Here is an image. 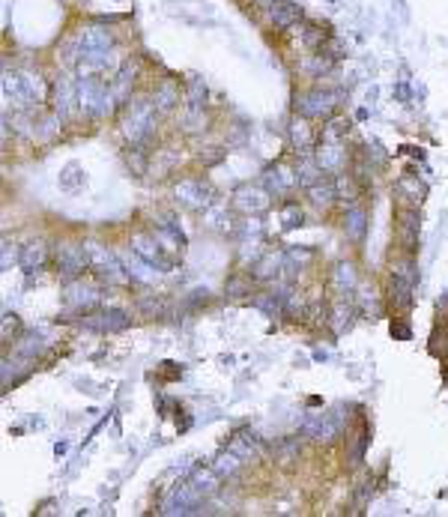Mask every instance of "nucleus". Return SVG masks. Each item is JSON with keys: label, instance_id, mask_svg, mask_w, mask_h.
I'll return each mask as SVG.
<instances>
[{"label": "nucleus", "instance_id": "nucleus-19", "mask_svg": "<svg viewBox=\"0 0 448 517\" xmlns=\"http://www.w3.org/2000/svg\"><path fill=\"white\" fill-rule=\"evenodd\" d=\"M126 269H129V275H132V278L144 281V284H150V281H155V275L162 273V269H155L150 261H144V257H141L138 251H132V254L126 257Z\"/></svg>", "mask_w": 448, "mask_h": 517}, {"label": "nucleus", "instance_id": "nucleus-20", "mask_svg": "<svg viewBox=\"0 0 448 517\" xmlns=\"http://www.w3.org/2000/svg\"><path fill=\"white\" fill-rule=\"evenodd\" d=\"M296 183H299L296 174L287 171V167H272V171L266 174V188H269V192H275V195L290 192V188H293Z\"/></svg>", "mask_w": 448, "mask_h": 517}, {"label": "nucleus", "instance_id": "nucleus-29", "mask_svg": "<svg viewBox=\"0 0 448 517\" xmlns=\"http://www.w3.org/2000/svg\"><path fill=\"white\" fill-rule=\"evenodd\" d=\"M239 467H242V457H239L237 452H233V448H230V452H224V455H218V460L212 464V469H216V473H218L221 478H224V476H233Z\"/></svg>", "mask_w": 448, "mask_h": 517}, {"label": "nucleus", "instance_id": "nucleus-33", "mask_svg": "<svg viewBox=\"0 0 448 517\" xmlns=\"http://www.w3.org/2000/svg\"><path fill=\"white\" fill-rule=\"evenodd\" d=\"M204 99H206V84H204V78H188V105L192 108H200L204 105Z\"/></svg>", "mask_w": 448, "mask_h": 517}, {"label": "nucleus", "instance_id": "nucleus-8", "mask_svg": "<svg viewBox=\"0 0 448 517\" xmlns=\"http://www.w3.org/2000/svg\"><path fill=\"white\" fill-rule=\"evenodd\" d=\"M412 287H416V273H412V266L410 263L398 266L395 275H391V299H395L398 308H410Z\"/></svg>", "mask_w": 448, "mask_h": 517}, {"label": "nucleus", "instance_id": "nucleus-34", "mask_svg": "<svg viewBox=\"0 0 448 517\" xmlns=\"http://www.w3.org/2000/svg\"><path fill=\"white\" fill-rule=\"evenodd\" d=\"M403 240H407V249H416V242H419V221H416V212H403Z\"/></svg>", "mask_w": 448, "mask_h": 517}, {"label": "nucleus", "instance_id": "nucleus-30", "mask_svg": "<svg viewBox=\"0 0 448 517\" xmlns=\"http://www.w3.org/2000/svg\"><path fill=\"white\" fill-rule=\"evenodd\" d=\"M230 448L245 460V457H251V455L260 452V443H257V436H254V434H239L237 440H233V446H230Z\"/></svg>", "mask_w": 448, "mask_h": 517}, {"label": "nucleus", "instance_id": "nucleus-12", "mask_svg": "<svg viewBox=\"0 0 448 517\" xmlns=\"http://www.w3.org/2000/svg\"><path fill=\"white\" fill-rule=\"evenodd\" d=\"M102 51H114V36L105 27H87L81 36H78V54H102Z\"/></svg>", "mask_w": 448, "mask_h": 517}, {"label": "nucleus", "instance_id": "nucleus-10", "mask_svg": "<svg viewBox=\"0 0 448 517\" xmlns=\"http://www.w3.org/2000/svg\"><path fill=\"white\" fill-rule=\"evenodd\" d=\"M197 502H200V497L186 481V485H179L171 497L162 502V514H192V511H197Z\"/></svg>", "mask_w": 448, "mask_h": 517}, {"label": "nucleus", "instance_id": "nucleus-22", "mask_svg": "<svg viewBox=\"0 0 448 517\" xmlns=\"http://www.w3.org/2000/svg\"><path fill=\"white\" fill-rule=\"evenodd\" d=\"M218 478H221V476L216 473V469H200V473H195V476H192V481H188V485H192L197 497L204 499V497H209V493H216Z\"/></svg>", "mask_w": 448, "mask_h": 517}, {"label": "nucleus", "instance_id": "nucleus-31", "mask_svg": "<svg viewBox=\"0 0 448 517\" xmlns=\"http://www.w3.org/2000/svg\"><path fill=\"white\" fill-rule=\"evenodd\" d=\"M4 96L13 99L15 105H24V96H21V75L18 72H4Z\"/></svg>", "mask_w": 448, "mask_h": 517}, {"label": "nucleus", "instance_id": "nucleus-16", "mask_svg": "<svg viewBox=\"0 0 448 517\" xmlns=\"http://www.w3.org/2000/svg\"><path fill=\"white\" fill-rule=\"evenodd\" d=\"M45 261H48V249H45V242L33 240L27 245H21V254H18V263L24 273H36V269L45 266Z\"/></svg>", "mask_w": 448, "mask_h": 517}, {"label": "nucleus", "instance_id": "nucleus-23", "mask_svg": "<svg viewBox=\"0 0 448 517\" xmlns=\"http://www.w3.org/2000/svg\"><path fill=\"white\" fill-rule=\"evenodd\" d=\"M344 230H346V237H350V240H362V237H365V230H368V216H365L362 207H353L350 212H346Z\"/></svg>", "mask_w": 448, "mask_h": 517}, {"label": "nucleus", "instance_id": "nucleus-27", "mask_svg": "<svg viewBox=\"0 0 448 517\" xmlns=\"http://www.w3.org/2000/svg\"><path fill=\"white\" fill-rule=\"evenodd\" d=\"M153 102H155V108H159V111H171V108L179 102V90H176V84H174V81H164L159 90H155V99H153Z\"/></svg>", "mask_w": 448, "mask_h": 517}, {"label": "nucleus", "instance_id": "nucleus-5", "mask_svg": "<svg viewBox=\"0 0 448 517\" xmlns=\"http://www.w3.org/2000/svg\"><path fill=\"white\" fill-rule=\"evenodd\" d=\"M305 436H311L314 443H332L341 434V415L338 413H314L302 425Z\"/></svg>", "mask_w": 448, "mask_h": 517}, {"label": "nucleus", "instance_id": "nucleus-36", "mask_svg": "<svg viewBox=\"0 0 448 517\" xmlns=\"http://www.w3.org/2000/svg\"><path fill=\"white\" fill-rule=\"evenodd\" d=\"M293 144H296L299 150H308L311 147V132H308V126L296 123V126H293Z\"/></svg>", "mask_w": 448, "mask_h": 517}, {"label": "nucleus", "instance_id": "nucleus-25", "mask_svg": "<svg viewBox=\"0 0 448 517\" xmlns=\"http://www.w3.org/2000/svg\"><path fill=\"white\" fill-rule=\"evenodd\" d=\"M317 162L326 174H335V171H341V165H344V153L335 147V144H326V147H320Z\"/></svg>", "mask_w": 448, "mask_h": 517}, {"label": "nucleus", "instance_id": "nucleus-39", "mask_svg": "<svg viewBox=\"0 0 448 517\" xmlns=\"http://www.w3.org/2000/svg\"><path fill=\"white\" fill-rule=\"evenodd\" d=\"M39 350H42V338H39V335H27L24 344H21V353L33 356V353H39Z\"/></svg>", "mask_w": 448, "mask_h": 517}, {"label": "nucleus", "instance_id": "nucleus-2", "mask_svg": "<svg viewBox=\"0 0 448 517\" xmlns=\"http://www.w3.org/2000/svg\"><path fill=\"white\" fill-rule=\"evenodd\" d=\"M153 132H155V102H150V99L129 102L126 114H122V135L132 144H144Z\"/></svg>", "mask_w": 448, "mask_h": 517}, {"label": "nucleus", "instance_id": "nucleus-43", "mask_svg": "<svg viewBox=\"0 0 448 517\" xmlns=\"http://www.w3.org/2000/svg\"><path fill=\"white\" fill-rule=\"evenodd\" d=\"M9 245H13V242H4V261H0V263H4V269H9V261L15 257L13 251H9Z\"/></svg>", "mask_w": 448, "mask_h": 517}, {"label": "nucleus", "instance_id": "nucleus-14", "mask_svg": "<svg viewBox=\"0 0 448 517\" xmlns=\"http://www.w3.org/2000/svg\"><path fill=\"white\" fill-rule=\"evenodd\" d=\"M269 188H257V186H242L239 192H237V207L242 209V212H263V209H269Z\"/></svg>", "mask_w": 448, "mask_h": 517}, {"label": "nucleus", "instance_id": "nucleus-32", "mask_svg": "<svg viewBox=\"0 0 448 517\" xmlns=\"http://www.w3.org/2000/svg\"><path fill=\"white\" fill-rule=\"evenodd\" d=\"M287 296H290V294H278V296H275V294H266V296L257 299V308H263L266 314H272V317H275V314L284 311V299H287Z\"/></svg>", "mask_w": 448, "mask_h": 517}, {"label": "nucleus", "instance_id": "nucleus-3", "mask_svg": "<svg viewBox=\"0 0 448 517\" xmlns=\"http://www.w3.org/2000/svg\"><path fill=\"white\" fill-rule=\"evenodd\" d=\"M87 254H90V269H93L102 281H108V284H122V281L132 278L126 263H122L111 249H105V245L87 242Z\"/></svg>", "mask_w": 448, "mask_h": 517}, {"label": "nucleus", "instance_id": "nucleus-35", "mask_svg": "<svg viewBox=\"0 0 448 517\" xmlns=\"http://www.w3.org/2000/svg\"><path fill=\"white\" fill-rule=\"evenodd\" d=\"M281 219H284V230H293V228H299V224H302V209L299 207H284Z\"/></svg>", "mask_w": 448, "mask_h": 517}, {"label": "nucleus", "instance_id": "nucleus-21", "mask_svg": "<svg viewBox=\"0 0 448 517\" xmlns=\"http://www.w3.org/2000/svg\"><path fill=\"white\" fill-rule=\"evenodd\" d=\"M132 84H134V66L126 63L122 69L117 72V78L111 81V90H114V99L117 102H126V99L132 96Z\"/></svg>", "mask_w": 448, "mask_h": 517}, {"label": "nucleus", "instance_id": "nucleus-18", "mask_svg": "<svg viewBox=\"0 0 448 517\" xmlns=\"http://www.w3.org/2000/svg\"><path fill=\"white\" fill-rule=\"evenodd\" d=\"M21 75V96H24V105H39L45 102V84L36 72H18Z\"/></svg>", "mask_w": 448, "mask_h": 517}, {"label": "nucleus", "instance_id": "nucleus-28", "mask_svg": "<svg viewBox=\"0 0 448 517\" xmlns=\"http://www.w3.org/2000/svg\"><path fill=\"white\" fill-rule=\"evenodd\" d=\"M284 266V257H278V254H266L260 263L254 266V278H260V281H266V278H275L278 275V269Z\"/></svg>", "mask_w": 448, "mask_h": 517}, {"label": "nucleus", "instance_id": "nucleus-24", "mask_svg": "<svg viewBox=\"0 0 448 517\" xmlns=\"http://www.w3.org/2000/svg\"><path fill=\"white\" fill-rule=\"evenodd\" d=\"M308 192H311V200H314L317 207H329L332 200L338 198V186H335L332 179H320V183H314Z\"/></svg>", "mask_w": 448, "mask_h": 517}, {"label": "nucleus", "instance_id": "nucleus-41", "mask_svg": "<svg viewBox=\"0 0 448 517\" xmlns=\"http://www.w3.org/2000/svg\"><path fill=\"white\" fill-rule=\"evenodd\" d=\"M338 135H344V123H329V129H326V141H335Z\"/></svg>", "mask_w": 448, "mask_h": 517}, {"label": "nucleus", "instance_id": "nucleus-26", "mask_svg": "<svg viewBox=\"0 0 448 517\" xmlns=\"http://www.w3.org/2000/svg\"><path fill=\"white\" fill-rule=\"evenodd\" d=\"M323 167H320V162H311V159H305L299 165V171H296V179H299V186H305V188H311L314 183H320L323 179Z\"/></svg>", "mask_w": 448, "mask_h": 517}, {"label": "nucleus", "instance_id": "nucleus-1", "mask_svg": "<svg viewBox=\"0 0 448 517\" xmlns=\"http://www.w3.org/2000/svg\"><path fill=\"white\" fill-rule=\"evenodd\" d=\"M114 90L105 81L102 75H81L78 81V105H81L84 114H93V117H102L114 108Z\"/></svg>", "mask_w": 448, "mask_h": 517}, {"label": "nucleus", "instance_id": "nucleus-11", "mask_svg": "<svg viewBox=\"0 0 448 517\" xmlns=\"http://www.w3.org/2000/svg\"><path fill=\"white\" fill-rule=\"evenodd\" d=\"M75 102H78V84L72 78L60 75L57 81H54V111H57V117L66 120L75 111Z\"/></svg>", "mask_w": 448, "mask_h": 517}, {"label": "nucleus", "instance_id": "nucleus-37", "mask_svg": "<svg viewBox=\"0 0 448 517\" xmlns=\"http://www.w3.org/2000/svg\"><path fill=\"white\" fill-rule=\"evenodd\" d=\"M335 275H338V284H341V287H353V284H356V273H353L350 263H341Z\"/></svg>", "mask_w": 448, "mask_h": 517}, {"label": "nucleus", "instance_id": "nucleus-15", "mask_svg": "<svg viewBox=\"0 0 448 517\" xmlns=\"http://www.w3.org/2000/svg\"><path fill=\"white\" fill-rule=\"evenodd\" d=\"M96 302H99V290L84 284V281H75V284H69V290H66V305L72 311H90Z\"/></svg>", "mask_w": 448, "mask_h": 517}, {"label": "nucleus", "instance_id": "nucleus-4", "mask_svg": "<svg viewBox=\"0 0 448 517\" xmlns=\"http://www.w3.org/2000/svg\"><path fill=\"white\" fill-rule=\"evenodd\" d=\"M57 269L66 278H75V275H81L84 269H90L87 242H60L57 245Z\"/></svg>", "mask_w": 448, "mask_h": 517}, {"label": "nucleus", "instance_id": "nucleus-40", "mask_svg": "<svg viewBox=\"0 0 448 517\" xmlns=\"http://www.w3.org/2000/svg\"><path fill=\"white\" fill-rule=\"evenodd\" d=\"M162 308H164V305H162L159 299H141V311H147L150 317H155V314H159Z\"/></svg>", "mask_w": 448, "mask_h": 517}, {"label": "nucleus", "instance_id": "nucleus-7", "mask_svg": "<svg viewBox=\"0 0 448 517\" xmlns=\"http://www.w3.org/2000/svg\"><path fill=\"white\" fill-rule=\"evenodd\" d=\"M129 323L132 317L122 308H105L99 314H90L84 320L87 329H96V332H122V329H129Z\"/></svg>", "mask_w": 448, "mask_h": 517}, {"label": "nucleus", "instance_id": "nucleus-38", "mask_svg": "<svg viewBox=\"0 0 448 517\" xmlns=\"http://www.w3.org/2000/svg\"><path fill=\"white\" fill-rule=\"evenodd\" d=\"M75 179H81V183H84V174H78V165H69V167L63 171V177H60V186H63V188H72Z\"/></svg>", "mask_w": 448, "mask_h": 517}, {"label": "nucleus", "instance_id": "nucleus-13", "mask_svg": "<svg viewBox=\"0 0 448 517\" xmlns=\"http://www.w3.org/2000/svg\"><path fill=\"white\" fill-rule=\"evenodd\" d=\"M164 245H159V240L153 237H134L132 240V251H138L144 261H150L155 269H162V273H167V266H171V261L164 257Z\"/></svg>", "mask_w": 448, "mask_h": 517}, {"label": "nucleus", "instance_id": "nucleus-9", "mask_svg": "<svg viewBox=\"0 0 448 517\" xmlns=\"http://www.w3.org/2000/svg\"><path fill=\"white\" fill-rule=\"evenodd\" d=\"M176 198H179V204H186L192 209H204V207H209L212 192L206 183H200V179H183V183H176Z\"/></svg>", "mask_w": 448, "mask_h": 517}, {"label": "nucleus", "instance_id": "nucleus-42", "mask_svg": "<svg viewBox=\"0 0 448 517\" xmlns=\"http://www.w3.org/2000/svg\"><path fill=\"white\" fill-rule=\"evenodd\" d=\"M296 455H299V446H293V443L281 448V457H284V464H290V460H293Z\"/></svg>", "mask_w": 448, "mask_h": 517}, {"label": "nucleus", "instance_id": "nucleus-17", "mask_svg": "<svg viewBox=\"0 0 448 517\" xmlns=\"http://www.w3.org/2000/svg\"><path fill=\"white\" fill-rule=\"evenodd\" d=\"M269 15L278 27H293L296 21L302 18V9L293 4V0H272V9H269Z\"/></svg>", "mask_w": 448, "mask_h": 517}, {"label": "nucleus", "instance_id": "nucleus-6", "mask_svg": "<svg viewBox=\"0 0 448 517\" xmlns=\"http://www.w3.org/2000/svg\"><path fill=\"white\" fill-rule=\"evenodd\" d=\"M338 99H341V93H332V90H314V93H308V96H302L299 102H296V111L302 117H314V120H320V117H329L335 108H338Z\"/></svg>", "mask_w": 448, "mask_h": 517}, {"label": "nucleus", "instance_id": "nucleus-45", "mask_svg": "<svg viewBox=\"0 0 448 517\" xmlns=\"http://www.w3.org/2000/svg\"><path fill=\"white\" fill-rule=\"evenodd\" d=\"M263 4H269V6H272V0H263Z\"/></svg>", "mask_w": 448, "mask_h": 517}, {"label": "nucleus", "instance_id": "nucleus-44", "mask_svg": "<svg viewBox=\"0 0 448 517\" xmlns=\"http://www.w3.org/2000/svg\"><path fill=\"white\" fill-rule=\"evenodd\" d=\"M391 335H398V338H410V329H407V326H391Z\"/></svg>", "mask_w": 448, "mask_h": 517}]
</instances>
